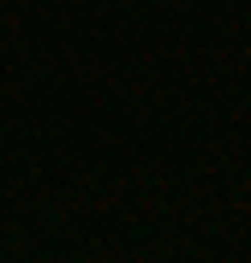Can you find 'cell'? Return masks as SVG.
Returning a JSON list of instances; mask_svg holds the SVG:
<instances>
[]
</instances>
